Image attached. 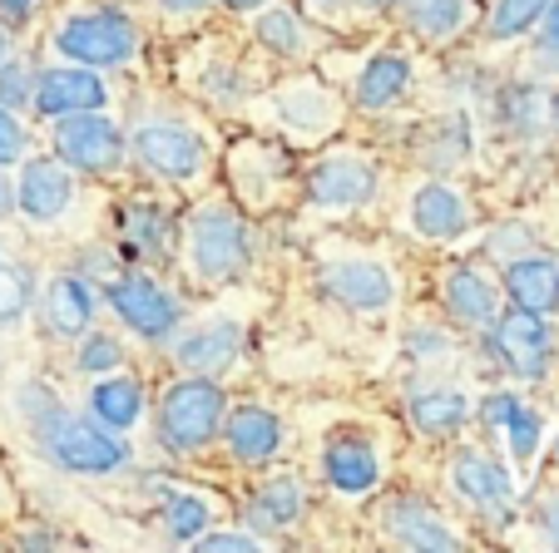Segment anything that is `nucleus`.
Wrapping results in <instances>:
<instances>
[{"label":"nucleus","mask_w":559,"mask_h":553,"mask_svg":"<svg viewBox=\"0 0 559 553\" xmlns=\"http://www.w3.org/2000/svg\"><path fill=\"white\" fill-rule=\"evenodd\" d=\"M45 416H40V435L50 440V449L60 455V465H70V470H115V465H124V445L109 435H99L95 425H85V420L64 416L60 406H55V396L45 390Z\"/></svg>","instance_id":"1"},{"label":"nucleus","mask_w":559,"mask_h":553,"mask_svg":"<svg viewBox=\"0 0 559 553\" xmlns=\"http://www.w3.org/2000/svg\"><path fill=\"white\" fill-rule=\"evenodd\" d=\"M223 420V390L213 381H179V386L164 396L158 410V430L174 449H199L203 440H213Z\"/></svg>","instance_id":"2"},{"label":"nucleus","mask_w":559,"mask_h":553,"mask_svg":"<svg viewBox=\"0 0 559 553\" xmlns=\"http://www.w3.org/2000/svg\"><path fill=\"white\" fill-rule=\"evenodd\" d=\"M60 50L80 64H119L134 55V25H129L124 15H109V11L74 15V21L60 31Z\"/></svg>","instance_id":"3"},{"label":"nucleus","mask_w":559,"mask_h":553,"mask_svg":"<svg viewBox=\"0 0 559 553\" xmlns=\"http://www.w3.org/2000/svg\"><path fill=\"white\" fill-rule=\"evenodd\" d=\"M55 148H60L64 164L99 173V168H115L119 164L124 139H119V129L109 124L99 109H74V115L60 124V134H55Z\"/></svg>","instance_id":"4"},{"label":"nucleus","mask_w":559,"mask_h":553,"mask_svg":"<svg viewBox=\"0 0 559 553\" xmlns=\"http://www.w3.org/2000/svg\"><path fill=\"white\" fill-rule=\"evenodd\" d=\"M109 302H115V312L124 316L139 336H164L179 322L174 297L164 292V287H154L148 277H119V282L109 287Z\"/></svg>","instance_id":"5"},{"label":"nucleus","mask_w":559,"mask_h":553,"mask_svg":"<svg viewBox=\"0 0 559 553\" xmlns=\"http://www.w3.org/2000/svg\"><path fill=\"white\" fill-rule=\"evenodd\" d=\"M134 148H139V158L164 178H189V173H199V164H203L199 134H189V129H179V124H144L134 134Z\"/></svg>","instance_id":"6"},{"label":"nucleus","mask_w":559,"mask_h":553,"mask_svg":"<svg viewBox=\"0 0 559 553\" xmlns=\"http://www.w3.org/2000/svg\"><path fill=\"white\" fill-rule=\"evenodd\" d=\"M496 351L510 361V371H520V376H539L545 361H549V326L539 322V312L515 306V312L496 326Z\"/></svg>","instance_id":"7"},{"label":"nucleus","mask_w":559,"mask_h":553,"mask_svg":"<svg viewBox=\"0 0 559 553\" xmlns=\"http://www.w3.org/2000/svg\"><path fill=\"white\" fill-rule=\"evenodd\" d=\"M243 262V228L228 213H203L193 223V267L203 277H228Z\"/></svg>","instance_id":"8"},{"label":"nucleus","mask_w":559,"mask_h":553,"mask_svg":"<svg viewBox=\"0 0 559 553\" xmlns=\"http://www.w3.org/2000/svg\"><path fill=\"white\" fill-rule=\"evenodd\" d=\"M307 189H312V199L322 208H357V203H367L377 193V173L361 158H328L322 168H312Z\"/></svg>","instance_id":"9"},{"label":"nucleus","mask_w":559,"mask_h":553,"mask_svg":"<svg viewBox=\"0 0 559 553\" xmlns=\"http://www.w3.org/2000/svg\"><path fill=\"white\" fill-rule=\"evenodd\" d=\"M105 105V84L90 70H50L35 89V109L40 115H74V109H99Z\"/></svg>","instance_id":"10"},{"label":"nucleus","mask_w":559,"mask_h":553,"mask_svg":"<svg viewBox=\"0 0 559 553\" xmlns=\"http://www.w3.org/2000/svg\"><path fill=\"white\" fill-rule=\"evenodd\" d=\"M506 287L510 297H515V306H525V312H555L559 306V262L549 257H525L515 262V267L506 272Z\"/></svg>","instance_id":"11"},{"label":"nucleus","mask_w":559,"mask_h":553,"mask_svg":"<svg viewBox=\"0 0 559 553\" xmlns=\"http://www.w3.org/2000/svg\"><path fill=\"white\" fill-rule=\"evenodd\" d=\"M386 519H391V533L402 539V549H461V539L421 500H396L386 509Z\"/></svg>","instance_id":"12"},{"label":"nucleus","mask_w":559,"mask_h":553,"mask_svg":"<svg viewBox=\"0 0 559 553\" xmlns=\"http://www.w3.org/2000/svg\"><path fill=\"white\" fill-rule=\"evenodd\" d=\"M328 480L342 494H367L377 484V449L357 435H342L328 445Z\"/></svg>","instance_id":"13"},{"label":"nucleus","mask_w":559,"mask_h":553,"mask_svg":"<svg viewBox=\"0 0 559 553\" xmlns=\"http://www.w3.org/2000/svg\"><path fill=\"white\" fill-rule=\"evenodd\" d=\"M70 203V178H64L60 164H25L21 173V208L31 213L35 223H50L64 213Z\"/></svg>","instance_id":"14"},{"label":"nucleus","mask_w":559,"mask_h":553,"mask_svg":"<svg viewBox=\"0 0 559 553\" xmlns=\"http://www.w3.org/2000/svg\"><path fill=\"white\" fill-rule=\"evenodd\" d=\"M328 292H337L352 306H386L391 302V282L386 272L371 267V262H342L328 272Z\"/></svg>","instance_id":"15"},{"label":"nucleus","mask_w":559,"mask_h":553,"mask_svg":"<svg viewBox=\"0 0 559 553\" xmlns=\"http://www.w3.org/2000/svg\"><path fill=\"white\" fill-rule=\"evenodd\" d=\"M412 218H416V228H421L426 238H455V232L465 228L461 199H455L451 189H441V183H426V189L416 193Z\"/></svg>","instance_id":"16"},{"label":"nucleus","mask_w":559,"mask_h":553,"mask_svg":"<svg viewBox=\"0 0 559 553\" xmlns=\"http://www.w3.org/2000/svg\"><path fill=\"white\" fill-rule=\"evenodd\" d=\"M238 346H243V332L233 322H218V326H209V332L189 336V341L179 346V361L189 365V371H223V365L238 356Z\"/></svg>","instance_id":"17"},{"label":"nucleus","mask_w":559,"mask_h":553,"mask_svg":"<svg viewBox=\"0 0 559 553\" xmlns=\"http://www.w3.org/2000/svg\"><path fill=\"white\" fill-rule=\"evenodd\" d=\"M277 440H283V430H277V420L267 416V410H238L228 425V445L238 459H267L277 449Z\"/></svg>","instance_id":"18"},{"label":"nucleus","mask_w":559,"mask_h":553,"mask_svg":"<svg viewBox=\"0 0 559 553\" xmlns=\"http://www.w3.org/2000/svg\"><path fill=\"white\" fill-rule=\"evenodd\" d=\"M445 302H451V312L461 316V322L480 326V322H496V292H490V282L480 277V272H451V282H445Z\"/></svg>","instance_id":"19"},{"label":"nucleus","mask_w":559,"mask_h":553,"mask_svg":"<svg viewBox=\"0 0 559 553\" xmlns=\"http://www.w3.org/2000/svg\"><path fill=\"white\" fill-rule=\"evenodd\" d=\"M90 312H95V302H90L85 282H74V277H60V282L50 287V297H45V316H50V332L55 336L85 332Z\"/></svg>","instance_id":"20"},{"label":"nucleus","mask_w":559,"mask_h":553,"mask_svg":"<svg viewBox=\"0 0 559 553\" xmlns=\"http://www.w3.org/2000/svg\"><path fill=\"white\" fill-rule=\"evenodd\" d=\"M455 490H461L465 500H475V504H500L510 494V480H506V470H500L496 459L461 455L455 459Z\"/></svg>","instance_id":"21"},{"label":"nucleus","mask_w":559,"mask_h":553,"mask_svg":"<svg viewBox=\"0 0 559 553\" xmlns=\"http://www.w3.org/2000/svg\"><path fill=\"white\" fill-rule=\"evenodd\" d=\"M406 80H412V70H406V60H396V55H377V60L361 70L357 80V99L361 109H381L391 105V99L406 89Z\"/></svg>","instance_id":"22"},{"label":"nucleus","mask_w":559,"mask_h":553,"mask_svg":"<svg viewBox=\"0 0 559 553\" xmlns=\"http://www.w3.org/2000/svg\"><path fill=\"white\" fill-rule=\"evenodd\" d=\"M297 509H302L297 484L293 480H273V484H263V490L253 494V504H248V524H253V529H287V524L297 519Z\"/></svg>","instance_id":"23"},{"label":"nucleus","mask_w":559,"mask_h":553,"mask_svg":"<svg viewBox=\"0 0 559 553\" xmlns=\"http://www.w3.org/2000/svg\"><path fill=\"white\" fill-rule=\"evenodd\" d=\"M90 400H95V416L105 420V425H115V430H124V425H134L139 420V386L134 381H124V376L105 381Z\"/></svg>","instance_id":"24"},{"label":"nucleus","mask_w":559,"mask_h":553,"mask_svg":"<svg viewBox=\"0 0 559 553\" xmlns=\"http://www.w3.org/2000/svg\"><path fill=\"white\" fill-rule=\"evenodd\" d=\"M412 416L426 435H441V430H455L465 420V400L455 396V390H431V396L412 400Z\"/></svg>","instance_id":"25"},{"label":"nucleus","mask_w":559,"mask_h":553,"mask_svg":"<svg viewBox=\"0 0 559 553\" xmlns=\"http://www.w3.org/2000/svg\"><path fill=\"white\" fill-rule=\"evenodd\" d=\"M412 21L421 35H455L465 21V0H416Z\"/></svg>","instance_id":"26"},{"label":"nucleus","mask_w":559,"mask_h":553,"mask_svg":"<svg viewBox=\"0 0 559 553\" xmlns=\"http://www.w3.org/2000/svg\"><path fill=\"white\" fill-rule=\"evenodd\" d=\"M545 5H549V0H500L496 15H490V31H496V35H520V31H530V25L545 15Z\"/></svg>","instance_id":"27"},{"label":"nucleus","mask_w":559,"mask_h":553,"mask_svg":"<svg viewBox=\"0 0 559 553\" xmlns=\"http://www.w3.org/2000/svg\"><path fill=\"white\" fill-rule=\"evenodd\" d=\"M25 306H31V282H25V272L11 267V262H0V322H21Z\"/></svg>","instance_id":"28"},{"label":"nucleus","mask_w":559,"mask_h":553,"mask_svg":"<svg viewBox=\"0 0 559 553\" xmlns=\"http://www.w3.org/2000/svg\"><path fill=\"white\" fill-rule=\"evenodd\" d=\"M124 232L139 242L144 252H169V223L158 218V213H148V208H134L124 218Z\"/></svg>","instance_id":"29"},{"label":"nucleus","mask_w":559,"mask_h":553,"mask_svg":"<svg viewBox=\"0 0 559 553\" xmlns=\"http://www.w3.org/2000/svg\"><path fill=\"white\" fill-rule=\"evenodd\" d=\"M258 35H263L267 50H283V55H293L297 45H302V31H297V15H293V11H273V15H263Z\"/></svg>","instance_id":"30"},{"label":"nucleus","mask_w":559,"mask_h":553,"mask_svg":"<svg viewBox=\"0 0 559 553\" xmlns=\"http://www.w3.org/2000/svg\"><path fill=\"white\" fill-rule=\"evenodd\" d=\"M506 430H510V449H515V459H530V455H535V445H539V420L530 416L520 400H515V410L506 416Z\"/></svg>","instance_id":"31"},{"label":"nucleus","mask_w":559,"mask_h":553,"mask_svg":"<svg viewBox=\"0 0 559 553\" xmlns=\"http://www.w3.org/2000/svg\"><path fill=\"white\" fill-rule=\"evenodd\" d=\"M209 524V504L203 500H174L169 504V533L174 539H193Z\"/></svg>","instance_id":"32"},{"label":"nucleus","mask_w":559,"mask_h":553,"mask_svg":"<svg viewBox=\"0 0 559 553\" xmlns=\"http://www.w3.org/2000/svg\"><path fill=\"white\" fill-rule=\"evenodd\" d=\"M115 361H119V346L109 341V336H90V341L80 346V365H85V371H109Z\"/></svg>","instance_id":"33"},{"label":"nucleus","mask_w":559,"mask_h":553,"mask_svg":"<svg viewBox=\"0 0 559 553\" xmlns=\"http://www.w3.org/2000/svg\"><path fill=\"white\" fill-rule=\"evenodd\" d=\"M21 148H25L21 124H15V119L0 109V164H15V158H21Z\"/></svg>","instance_id":"34"},{"label":"nucleus","mask_w":559,"mask_h":553,"mask_svg":"<svg viewBox=\"0 0 559 553\" xmlns=\"http://www.w3.org/2000/svg\"><path fill=\"white\" fill-rule=\"evenodd\" d=\"M203 549H258L253 533H213V539H203Z\"/></svg>","instance_id":"35"},{"label":"nucleus","mask_w":559,"mask_h":553,"mask_svg":"<svg viewBox=\"0 0 559 553\" xmlns=\"http://www.w3.org/2000/svg\"><path fill=\"white\" fill-rule=\"evenodd\" d=\"M545 15H549V25H545V45L559 55V0H549V5H545Z\"/></svg>","instance_id":"36"},{"label":"nucleus","mask_w":559,"mask_h":553,"mask_svg":"<svg viewBox=\"0 0 559 553\" xmlns=\"http://www.w3.org/2000/svg\"><path fill=\"white\" fill-rule=\"evenodd\" d=\"M0 5H5V11H11V15H25V11H31V5H35V0H0Z\"/></svg>","instance_id":"37"},{"label":"nucleus","mask_w":559,"mask_h":553,"mask_svg":"<svg viewBox=\"0 0 559 553\" xmlns=\"http://www.w3.org/2000/svg\"><path fill=\"white\" fill-rule=\"evenodd\" d=\"M164 5H169V11H199L203 0H164Z\"/></svg>","instance_id":"38"},{"label":"nucleus","mask_w":559,"mask_h":553,"mask_svg":"<svg viewBox=\"0 0 559 553\" xmlns=\"http://www.w3.org/2000/svg\"><path fill=\"white\" fill-rule=\"evenodd\" d=\"M228 5H238V11H253V5H263V0H228Z\"/></svg>","instance_id":"39"},{"label":"nucleus","mask_w":559,"mask_h":553,"mask_svg":"<svg viewBox=\"0 0 559 553\" xmlns=\"http://www.w3.org/2000/svg\"><path fill=\"white\" fill-rule=\"evenodd\" d=\"M11 208V189H5V183H0V213Z\"/></svg>","instance_id":"40"},{"label":"nucleus","mask_w":559,"mask_h":553,"mask_svg":"<svg viewBox=\"0 0 559 553\" xmlns=\"http://www.w3.org/2000/svg\"><path fill=\"white\" fill-rule=\"evenodd\" d=\"M367 5H391V0H367Z\"/></svg>","instance_id":"41"},{"label":"nucleus","mask_w":559,"mask_h":553,"mask_svg":"<svg viewBox=\"0 0 559 553\" xmlns=\"http://www.w3.org/2000/svg\"><path fill=\"white\" fill-rule=\"evenodd\" d=\"M555 124H559V99H555Z\"/></svg>","instance_id":"42"},{"label":"nucleus","mask_w":559,"mask_h":553,"mask_svg":"<svg viewBox=\"0 0 559 553\" xmlns=\"http://www.w3.org/2000/svg\"><path fill=\"white\" fill-rule=\"evenodd\" d=\"M555 533H559V509H555Z\"/></svg>","instance_id":"43"}]
</instances>
